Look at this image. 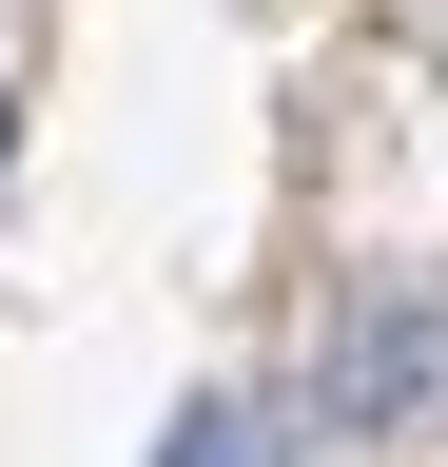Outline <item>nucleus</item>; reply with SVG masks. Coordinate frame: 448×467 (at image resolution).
I'll list each match as a JSON object with an SVG mask.
<instances>
[{"label":"nucleus","instance_id":"obj_1","mask_svg":"<svg viewBox=\"0 0 448 467\" xmlns=\"http://www.w3.org/2000/svg\"><path fill=\"white\" fill-rule=\"evenodd\" d=\"M429 389H448V312H429V292L351 312V350H331V409H351V429H410Z\"/></svg>","mask_w":448,"mask_h":467},{"label":"nucleus","instance_id":"obj_2","mask_svg":"<svg viewBox=\"0 0 448 467\" xmlns=\"http://www.w3.org/2000/svg\"><path fill=\"white\" fill-rule=\"evenodd\" d=\"M156 467H293V429H273V409H234V389H195L176 429H156Z\"/></svg>","mask_w":448,"mask_h":467},{"label":"nucleus","instance_id":"obj_3","mask_svg":"<svg viewBox=\"0 0 448 467\" xmlns=\"http://www.w3.org/2000/svg\"><path fill=\"white\" fill-rule=\"evenodd\" d=\"M0 156H20V98H0Z\"/></svg>","mask_w":448,"mask_h":467}]
</instances>
